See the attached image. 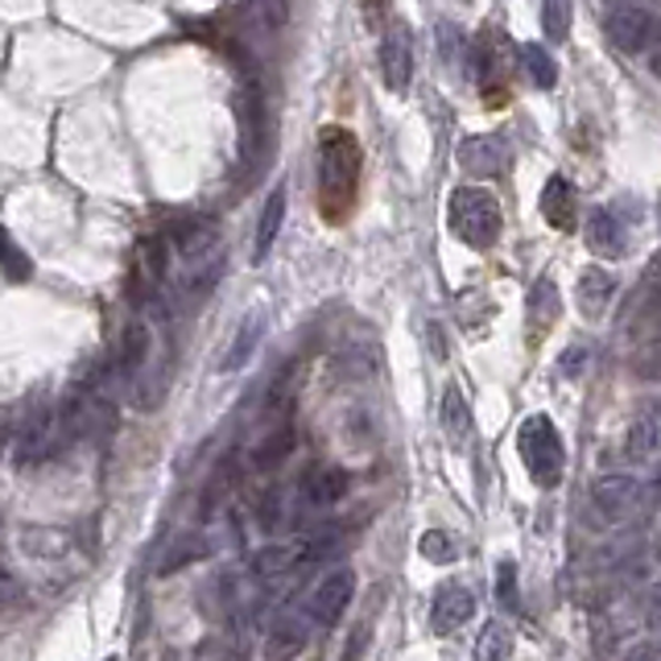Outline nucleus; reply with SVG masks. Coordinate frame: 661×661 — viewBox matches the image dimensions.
<instances>
[{"label":"nucleus","instance_id":"nucleus-21","mask_svg":"<svg viewBox=\"0 0 661 661\" xmlns=\"http://www.w3.org/2000/svg\"><path fill=\"white\" fill-rule=\"evenodd\" d=\"M521 59H525L529 79H533L538 88H554V59L545 54L542 46H525V50H521Z\"/></svg>","mask_w":661,"mask_h":661},{"label":"nucleus","instance_id":"nucleus-16","mask_svg":"<svg viewBox=\"0 0 661 661\" xmlns=\"http://www.w3.org/2000/svg\"><path fill=\"white\" fill-rule=\"evenodd\" d=\"M294 442H298V434H294V427H278L269 439H261V447L252 451V459H257V468H278L281 459L294 451Z\"/></svg>","mask_w":661,"mask_h":661},{"label":"nucleus","instance_id":"nucleus-1","mask_svg":"<svg viewBox=\"0 0 661 661\" xmlns=\"http://www.w3.org/2000/svg\"><path fill=\"white\" fill-rule=\"evenodd\" d=\"M360 146L348 129H327L319 146V194L327 220H343L360 191Z\"/></svg>","mask_w":661,"mask_h":661},{"label":"nucleus","instance_id":"nucleus-24","mask_svg":"<svg viewBox=\"0 0 661 661\" xmlns=\"http://www.w3.org/2000/svg\"><path fill=\"white\" fill-rule=\"evenodd\" d=\"M257 517H261V525L264 529H273L281 521V509H278V497H264L261 500V509H257Z\"/></svg>","mask_w":661,"mask_h":661},{"label":"nucleus","instance_id":"nucleus-9","mask_svg":"<svg viewBox=\"0 0 661 661\" xmlns=\"http://www.w3.org/2000/svg\"><path fill=\"white\" fill-rule=\"evenodd\" d=\"M381 71H384V83L393 91H405L410 88V71H413V54H410V33L393 26V30L384 33L381 42Z\"/></svg>","mask_w":661,"mask_h":661},{"label":"nucleus","instance_id":"nucleus-17","mask_svg":"<svg viewBox=\"0 0 661 661\" xmlns=\"http://www.w3.org/2000/svg\"><path fill=\"white\" fill-rule=\"evenodd\" d=\"M146 355H149V331L141 323H132L120 339V368L124 372H141L146 368Z\"/></svg>","mask_w":661,"mask_h":661},{"label":"nucleus","instance_id":"nucleus-23","mask_svg":"<svg viewBox=\"0 0 661 661\" xmlns=\"http://www.w3.org/2000/svg\"><path fill=\"white\" fill-rule=\"evenodd\" d=\"M422 554L434 562H451L455 559V545L447 542V533H427V538H422Z\"/></svg>","mask_w":661,"mask_h":661},{"label":"nucleus","instance_id":"nucleus-19","mask_svg":"<svg viewBox=\"0 0 661 661\" xmlns=\"http://www.w3.org/2000/svg\"><path fill=\"white\" fill-rule=\"evenodd\" d=\"M542 30L550 42H567V33H571V0H545Z\"/></svg>","mask_w":661,"mask_h":661},{"label":"nucleus","instance_id":"nucleus-7","mask_svg":"<svg viewBox=\"0 0 661 661\" xmlns=\"http://www.w3.org/2000/svg\"><path fill=\"white\" fill-rule=\"evenodd\" d=\"M475 617V595L463 583H442L434 591V608H430V620L439 632H459L468 620Z\"/></svg>","mask_w":661,"mask_h":661},{"label":"nucleus","instance_id":"nucleus-11","mask_svg":"<svg viewBox=\"0 0 661 661\" xmlns=\"http://www.w3.org/2000/svg\"><path fill=\"white\" fill-rule=\"evenodd\" d=\"M348 488H352V475L335 463H327V468H314L307 475V504L314 509H327V504H335V500L348 497Z\"/></svg>","mask_w":661,"mask_h":661},{"label":"nucleus","instance_id":"nucleus-18","mask_svg":"<svg viewBox=\"0 0 661 661\" xmlns=\"http://www.w3.org/2000/svg\"><path fill=\"white\" fill-rule=\"evenodd\" d=\"M207 559V542L199 538V533H178L174 550H166L162 559V571H182L187 562H199Z\"/></svg>","mask_w":661,"mask_h":661},{"label":"nucleus","instance_id":"nucleus-8","mask_svg":"<svg viewBox=\"0 0 661 661\" xmlns=\"http://www.w3.org/2000/svg\"><path fill=\"white\" fill-rule=\"evenodd\" d=\"M588 244L600 257H624L629 252V228L620 220L617 207H600L588 223Z\"/></svg>","mask_w":661,"mask_h":661},{"label":"nucleus","instance_id":"nucleus-26","mask_svg":"<svg viewBox=\"0 0 661 661\" xmlns=\"http://www.w3.org/2000/svg\"><path fill=\"white\" fill-rule=\"evenodd\" d=\"M4 595H9V574L0 571V603H4Z\"/></svg>","mask_w":661,"mask_h":661},{"label":"nucleus","instance_id":"nucleus-4","mask_svg":"<svg viewBox=\"0 0 661 661\" xmlns=\"http://www.w3.org/2000/svg\"><path fill=\"white\" fill-rule=\"evenodd\" d=\"M355 600V574L348 567H335V571L323 574V583L310 591L307 600V620L314 629H335L343 612L352 608Z\"/></svg>","mask_w":661,"mask_h":661},{"label":"nucleus","instance_id":"nucleus-25","mask_svg":"<svg viewBox=\"0 0 661 661\" xmlns=\"http://www.w3.org/2000/svg\"><path fill=\"white\" fill-rule=\"evenodd\" d=\"M500 624H488V645L480 649V653H484V658H497V653H504V637H500Z\"/></svg>","mask_w":661,"mask_h":661},{"label":"nucleus","instance_id":"nucleus-13","mask_svg":"<svg viewBox=\"0 0 661 661\" xmlns=\"http://www.w3.org/2000/svg\"><path fill=\"white\" fill-rule=\"evenodd\" d=\"M612 294H617V278L608 269H588L579 278V307H583L588 319H600L608 302H612Z\"/></svg>","mask_w":661,"mask_h":661},{"label":"nucleus","instance_id":"nucleus-6","mask_svg":"<svg viewBox=\"0 0 661 661\" xmlns=\"http://www.w3.org/2000/svg\"><path fill=\"white\" fill-rule=\"evenodd\" d=\"M641 497H645V488L637 475H600V480H591V504L608 517H632L641 509Z\"/></svg>","mask_w":661,"mask_h":661},{"label":"nucleus","instance_id":"nucleus-2","mask_svg":"<svg viewBox=\"0 0 661 661\" xmlns=\"http://www.w3.org/2000/svg\"><path fill=\"white\" fill-rule=\"evenodd\" d=\"M451 232L468 244V249H492L500 236V207L497 199L480 187H459L451 194Z\"/></svg>","mask_w":661,"mask_h":661},{"label":"nucleus","instance_id":"nucleus-10","mask_svg":"<svg viewBox=\"0 0 661 661\" xmlns=\"http://www.w3.org/2000/svg\"><path fill=\"white\" fill-rule=\"evenodd\" d=\"M504 162H509V149H504V141H497V137H468V141L459 146V166H463L468 174L492 178L504 170Z\"/></svg>","mask_w":661,"mask_h":661},{"label":"nucleus","instance_id":"nucleus-3","mask_svg":"<svg viewBox=\"0 0 661 661\" xmlns=\"http://www.w3.org/2000/svg\"><path fill=\"white\" fill-rule=\"evenodd\" d=\"M521 459H525L529 468V480L538 488H554L562 480V463H567V451H562V439L554 422L545 418V413H533L525 418V427H521Z\"/></svg>","mask_w":661,"mask_h":661},{"label":"nucleus","instance_id":"nucleus-20","mask_svg":"<svg viewBox=\"0 0 661 661\" xmlns=\"http://www.w3.org/2000/svg\"><path fill=\"white\" fill-rule=\"evenodd\" d=\"M442 427H447L451 439H463V434L471 430V418H468V410H463L459 389H447V397H442Z\"/></svg>","mask_w":661,"mask_h":661},{"label":"nucleus","instance_id":"nucleus-12","mask_svg":"<svg viewBox=\"0 0 661 661\" xmlns=\"http://www.w3.org/2000/svg\"><path fill=\"white\" fill-rule=\"evenodd\" d=\"M542 216L550 220V228L571 232L574 228V191L567 178H550L542 191Z\"/></svg>","mask_w":661,"mask_h":661},{"label":"nucleus","instance_id":"nucleus-22","mask_svg":"<svg viewBox=\"0 0 661 661\" xmlns=\"http://www.w3.org/2000/svg\"><path fill=\"white\" fill-rule=\"evenodd\" d=\"M653 447H658V418L649 413L629 430V451L632 455H653Z\"/></svg>","mask_w":661,"mask_h":661},{"label":"nucleus","instance_id":"nucleus-5","mask_svg":"<svg viewBox=\"0 0 661 661\" xmlns=\"http://www.w3.org/2000/svg\"><path fill=\"white\" fill-rule=\"evenodd\" d=\"M603 30L608 38L620 46V50H629V54H641L649 42H653V33H658V21L649 13L645 4H617V9H608L603 17Z\"/></svg>","mask_w":661,"mask_h":661},{"label":"nucleus","instance_id":"nucleus-14","mask_svg":"<svg viewBox=\"0 0 661 661\" xmlns=\"http://www.w3.org/2000/svg\"><path fill=\"white\" fill-rule=\"evenodd\" d=\"M281 220H286V187H278V191L269 194V203H264V211H261V223H257V249H252L257 261L269 257V249H273V240H278V232H281Z\"/></svg>","mask_w":661,"mask_h":661},{"label":"nucleus","instance_id":"nucleus-15","mask_svg":"<svg viewBox=\"0 0 661 661\" xmlns=\"http://www.w3.org/2000/svg\"><path fill=\"white\" fill-rule=\"evenodd\" d=\"M261 331H264V314H249L244 327L236 331V343L228 348V355H223V372H240V368L249 364L252 352H257V343H261Z\"/></svg>","mask_w":661,"mask_h":661}]
</instances>
